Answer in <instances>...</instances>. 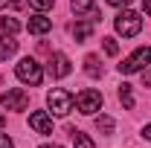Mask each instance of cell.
I'll use <instances>...</instances> for the list:
<instances>
[{
	"instance_id": "obj_17",
	"label": "cell",
	"mask_w": 151,
	"mask_h": 148,
	"mask_svg": "<svg viewBox=\"0 0 151 148\" xmlns=\"http://www.w3.org/2000/svg\"><path fill=\"white\" fill-rule=\"evenodd\" d=\"M96 128L102 131V134H113V128H116V122H113L111 116H99V119H96Z\"/></svg>"
},
{
	"instance_id": "obj_5",
	"label": "cell",
	"mask_w": 151,
	"mask_h": 148,
	"mask_svg": "<svg viewBox=\"0 0 151 148\" xmlns=\"http://www.w3.org/2000/svg\"><path fill=\"white\" fill-rule=\"evenodd\" d=\"M76 108L84 113V116H90V113H96L99 108H102V93L99 90H81L78 96H76Z\"/></svg>"
},
{
	"instance_id": "obj_9",
	"label": "cell",
	"mask_w": 151,
	"mask_h": 148,
	"mask_svg": "<svg viewBox=\"0 0 151 148\" xmlns=\"http://www.w3.org/2000/svg\"><path fill=\"white\" fill-rule=\"evenodd\" d=\"M70 58L64 55V52H52V58H50V73L55 75V78H64V75H70Z\"/></svg>"
},
{
	"instance_id": "obj_21",
	"label": "cell",
	"mask_w": 151,
	"mask_h": 148,
	"mask_svg": "<svg viewBox=\"0 0 151 148\" xmlns=\"http://www.w3.org/2000/svg\"><path fill=\"white\" fill-rule=\"evenodd\" d=\"M0 148H15V142H12L6 134H0Z\"/></svg>"
},
{
	"instance_id": "obj_7",
	"label": "cell",
	"mask_w": 151,
	"mask_h": 148,
	"mask_svg": "<svg viewBox=\"0 0 151 148\" xmlns=\"http://www.w3.org/2000/svg\"><path fill=\"white\" fill-rule=\"evenodd\" d=\"M70 9L76 12V18H84V20H102L99 15V6H96L93 0H70Z\"/></svg>"
},
{
	"instance_id": "obj_26",
	"label": "cell",
	"mask_w": 151,
	"mask_h": 148,
	"mask_svg": "<svg viewBox=\"0 0 151 148\" xmlns=\"http://www.w3.org/2000/svg\"><path fill=\"white\" fill-rule=\"evenodd\" d=\"M3 125H6V116H3V113H0V128H3Z\"/></svg>"
},
{
	"instance_id": "obj_3",
	"label": "cell",
	"mask_w": 151,
	"mask_h": 148,
	"mask_svg": "<svg viewBox=\"0 0 151 148\" xmlns=\"http://www.w3.org/2000/svg\"><path fill=\"white\" fill-rule=\"evenodd\" d=\"M47 105H50V111L55 113V116H67V113L73 111L76 105V96L67 90H61V87H55V90H50V96H47Z\"/></svg>"
},
{
	"instance_id": "obj_15",
	"label": "cell",
	"mask_w": 151,
	"mask_h": 148,
	"mask_svg": "<svg viewBox=\"0 0 151 148\" xmlns=\"http://www.w3.org/2000/svg\"><path fill=\"white\" fill-rule=\"evenodd\" d=\"M119 102L125 105V111H131V108H134V93H131V84H122V87H119Z\"/></svg>"
},
{
	"instance_id": "obj_10",
	"label": "cell",
	"mask_w": 151,
	"mask_h": 148,
	"mask_svg": "<svg viewBox=\"0 0 151 148\" xmlns=\"http://www.w3.org/2000/svg\"><path fill=\"white\" fill-rule=\"evenodd\" d=\"M26 29H29L32 35H44V32H50V29H52V20H50V18H44V15L38 12V15H32V18H29Z\"/></svg>"
},
{
	"instance_id": "obj_2",
	"label": "cell",
	"mask_w": 151,
	"mask_h": 148,
	"mask_svg": "<svg viewBox=\"0 0 151 148\" xmlns=\"http://www.w3.org/2000/svg\"><path fill=\"white\" fill-rule=\"evenodd\" d=\"M148 64H151V47H139V50H134L131 55H128L122 64H119V73L131 75V73H139V70H145Z\"/></svg>"
},
{
	"instance_id": "obj_11",
	"label": "cell",
	"mask_w": 151,
	"mask_h": 148,
	"mask_svg": "<svg viewBox=\"0 0 151 148\" xmlns=\"http://www.w3.org/2000/svg\"><path fill=\"white\" fill-rule=\"evenodd\" d=\"M18 52V41L9 35V38H0V61H6V58H12Z\"/></svg>"
},
{
	"instance_id": "obj_14",
	"label": "cell",
	"mask_w": 151,
	"mask_h": 148,
	"mask_svg": "<svg viewBox=\"0 0 151 148\" xmlns=\"http://www.w3.org/2000/svg\"><path fill=\"white\" fill-rule=\"evenodd\" d=\"M70 137H73V145L76 148H96L93 139H90L87 134H81V131H76V128H70Z\"/></svg>"
},
{
	"instance_id": "obj_25",
	"label": "cell",
	"mask_w": 151,
	"mask_h": 148,
	"mask_svg": "<svg viewBox=\"0 0 151 148\" xmlns=\"http://www.w3.org/2000/svg\"><path fill=\"white\" fill-rule=\"evenodd\" d=\"M142 6H145V12L151 15V0H142Z\"/></svg>"
},
{
	"instance_id": "obj_24",
	"label": "cell",
	"mask_w": 151,
	"mask_h": 148,
	"mask_svg": "<svg viewBox=\"0 0 151 148\" xmlns=\"http://www.w3.org/2000/svg\"><path fill=\"white\" fill-rule=\"evenodd\" d=\"M142 137H145V139L151 142V125H145V128H142Z\"/></svg>"
},
{
	"instance_id": "obj_12",
	"label": "cell",
	"mask_w": 151,
	"mask_h": 148,
	"mask_svg": "<svg viewBox=\"0 0 151 148\" xmlns=\"http://www.w3.org/2000/svg\"><path fill=\"white\" fill-rule=\"evenodd\" d=\"M73 35H76V41H87V38L93 35V20L76 23V26H73Z\"/></svg>"
},
{
	"instance_id": "obj_13",
	"label": "cell",
	"mask_w": 151,
	"mask_h": 148,
	"mask_svg": "<svg viewBox=\"0 0 151 148\" xmlns=\"http://www.w3.org/2000/svg\"><path fill=\"white\" fill-rule=\"evenodd\" d=\"M84 73L90 75V78H99V75H102V64H99V58H96V55H87V58H84Z\"/></svg>"
},
{
	"instance_id": "obj_19",
	"label": "cell",
	"mask_w": 151,
	"mask_h": 148,
	"mask_svg": "<svg viewBox=\"0 0 151 148\" xmlns=\"http://www.w3.org/2000/svg\"><path fill=\"white\" fill-rule=\"evenodd\" d=\"M102 47H105L108 55H116V52H119V44H116L113 38H102Z\"/></svg>"
},
{
	"instance_id": "obj_16",
	"label": "cell",
	"mask_w": 151,
	"mask_h": 148,
	"mask_svg": "<svg viewBox=\"0 0 151 148\" xmlns=\"http://www.w3.org/2000/svg\"><path fill=\"white\" fill-rule=\"evenodd\" d=\"M0 29L9 32V35H15V32H20V23L15 18H0Z\"/></svg>"
},
{
	"instance_id": "obj_23",
	"label": "cell",
	"mask_w": 151,
	"mask_h": 148,
	"mask_svg": "<svg viewBox=\"0 0 151 148\" xmlns=\"http://www.w3.org/2000/svg\"><path fill=\"white\" fill-rule=\"evenodd\" d=\"M108 3H111V6H128L131 0H108Z\"/></svg>"
},
{
	"instance_id": "obj_4",
	"label": "cell",
	"mask_w": 151,
	"mask_h": 148,
	"mask_svg": "<svg viewBox=\"0 0 151 148\" xmlns=\"http://www.w3.org/2000/svg\"><path fill=\"white\" fill-rule=\"evenodd\" d=\"M116 32L122 38H134L139 35V29H142V18L137 15V12H131V9H125V12H119V18H116Z\"/></svg>"
},
{
	"instance_id": "obj_27",
	"label": "cell",
	"mask_w": 151,
	"mask_h": 148,
	"mask_svg": "<svg viewBox=\"0 0 151 148\" xmlns=\"http://www.w3.org/2000/svg\"><path fill=\"white\" fill-rule=\"evenodd\" d=\"M41 148H61V145H55V142H52V145H41Z\"/></svg>"
},
{
	"instance_id": "obj_6",
	"label": "cell",
	"mask_w": 151,
	"mask_h": 148,
	"mask_svg": "<svg viewBox=\"0 0 151 148\" xmlns=\"http://www.w3.org/2000/svg\"><path fill=\"white\" fill-rule=\"evenodd\" d=\"M0 105H3L6 111H26L29 96L20 90V87H12V90H6L3 96H0Z\"/></svg>"
},
{
	"instance_id": "obj_18",
	"label": "cell",
	"mask_w": 151,
	"mask_h": 148,
	"mask_svg": "<svg viewBox=\"0 0 151 148\" xmlns=\"http://www.w3.org/2000/svg\"><path fill=\"white\" fill-rule=\"evenodd\" d=\"M32 9H38V12H47V9H52V3L55 0H26Z\"/></svg>"
},
{
	"instance_id": "obj_20",
	"label": "cell",
	"mask_w": 151,
	"mask_h": 148,
	"mask_svg": "<svg viewBox=\"0 0 151 148\" xmlns=\"http://www.w3.org/2000/svg\"><path fill=\"white\" fill-rule=\"evenodd\" d=\"M0 9H20L18 0H0Z\"/></svg>"
},
{
	"instance_id": "obj_8",
	"label": "cell",
	"mask_w": 151,
	"mask_h": 148,
	"mask_svg": "<svg viewBox=\"0 0 151 148\" xmlns=\"http://www.w3.org/2000/svg\"><path fill=\"white\" fill-rule=\"evenodd\" d=\"M29 128L35 134H52V116L47 111H35L29 113Z\"/></svg>"
},
{
	"instance_id": "obj_1",
	"label": "cell",
	"mask_w": 151,
	"mask_h": 148,
	"mask_svg": "<svg viewBox=\"0 0 151 148\" xmlns=\"http://www.w3.org/2000/svg\"><path fill=\"white\" fill-rule=\"evenodd\" d=\"M15 75H18L23 84H32V87H38L44 81V70H41V64H38L35 58H20L18 67H15Z\"/></svg>"
},
{
	"instance_id": "obj_22",
	"label": "cell",
	"mask_w": 151,
	"mask_h": 148,
	"mask_svg": "<svg viewBox=\"0 0 151 148\" xmlns=\"http://www.w3.org/2000/svg\"><path fill=\"white\" fill-rule=\"evenodd\" d=\"M142 81H145V87H151V70H145V73H142Z\"/></svg>"
}]
</instances>
